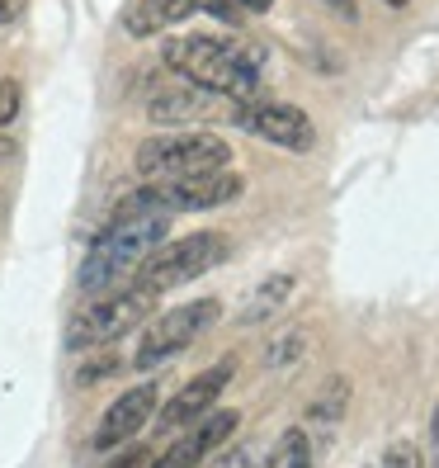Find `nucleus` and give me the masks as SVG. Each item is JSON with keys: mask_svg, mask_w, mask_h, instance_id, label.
I'll return each mask as SVG.
<instances>
[{"mask_svg": "<svg viewBox=\"0 0 439 468\" xmlns=\"http://www.w3.org/2000/svg\"><path fill=\"white\" fill-rule=\"evenodd\" d=\"M166 232H171V213H114L109 228L90 241L86 261H80L76 289L86 298L119 289L128 274L166 241Z\"/></svg>", "mask_w": 439, "mask_h": 468, "instance_id": "obj_1", "label": "nucleus"}, {"mask_svg": "<svg viewBox=\"0 0 439 468\" xmlns=\"http://www.w3.org/2000/svg\"><path fill=\"white\" fill-rule=\"evenodd\" d=\"M166 67L175 76H184L189 86H199L217 100H251L260 67L251 52H241L236 43L208 38V34H189V38H171L166 43Z\"/></svg>", "mask_w": 439, "mask_h": 468, "instance_id": "obj_2", "label": "nucleus"}, {"mask_svg": "<svg viewBox=\"0 0 439 468\" xmlns=\"http://www.w3.org/2000/svg\"><path fill=\"white\" fill-rule=\"evenodd\" d=\"M246 189V180L223 166V171H199L180 180H147L142 189H132L128 199H119L114 213H199V208H223Z\"/></svg>", "mask_w": 439, "mask_h": 468, "instance_id": "obj_3", "label": "nucleus"}, {"mask_svg": "<svg viewBox=\"0 0 439 468\" xmlns=\"http://www.w3.org/2000/svg\"><path fill=\"white\" fill-rule=\"evenodd\" d=\"M156 308V293L142 289V284H119L109 293H95L86 308H80L67 326V346L71 350H95V346H109L128 332H137Z\"/></svg>", "mask_w": 439, "mask_h": 468, "instance_id": "obj_4", "label": "nucleus"}, {"mask_svg": "<svg viewBox=\"0 0 439 468\" xmlns=\"http://www.w3.org/2000/svg\"><path fill=\"white\" fill-rule=\"evenodd\" d=\"M232 251V241L223 232H189L180 241H161L156 251L137 265L132 274L137 280L132 284H142L152 293H171V289H184V284H194L199 274H208L213 265H223Z\"/></svg>", "mask_w": 439, "mask_h": 468, "instance_id": "obj_5", "label": "nucleus"}, {"mask_svg": "<svg viewBox=\"0 0 439 468\" xmlns=\"http://www.w3.org/2000/svg\"><path fill=\"white\" fill-rule=\"evenodd\" d=\"M132 166L142 180H180V176H199V171H223V166H232V143H223L217 133L147 137L137 147Z\"/></svg>", "mask_w": 439, "mask_h": 468, "instance_id": "obj_6", "label": "nucleus"}, {"mask_svg": "<svg viewBox=\"0 0 439 468\" xmlns=\"http://www.w3.org/2000/svg\"><path fill=\"white\" fill-rule=\"evenodd\" d=\"M217 317H223V303H217V298H194V303H184V308L161 313L142 332V346H137V369L166 365L171 355H180L184 346H194L204 332H213Z\"/></svg>", "mask_w": 439, "mask_h": 468, "instance_id": "obj_7", "label": "nucleus"}, {"mask_svg": "<svg viewBox=\"0 0 439 468\" xmlns=\"http://www.w3.org/2000/svg\"><path fill=\"white\" fill-rule=\"evenodd\" d=\"M241 128L256 133L260 143H274L284 152H312L317 147V123L303 114L298 104H284V100H241Z\"/></svg>", "mask_w": 439, "mask_h": 468, "instance_id": "obj_8", "label": "nucleus"}, {"mask_svg": "<svg viewBox=\"0 0 439 468\" xmlns=\"http://www.w3.org/2000/svg\"><path fill=\"white\" fill-rule=\"evenodd\" d=\"M232 374H236V355H227V360H217V365H208L204 374H194V378H189L184 388L171 398V407L161 411V426L180 431V426H189V421H204L208 411L217 407V398H223V388L232 383Z\"/></svg>", "mask_w": 439, "mask_h": 468, "instance_id": "obj_9", "label": "nucleus"}, {"mask_svg": "<svg viewBox=\"0 0 439 468\" xmlns=\"http://www.w3.org/2000/svg\"><path fill=\"white\" fill-rule=\"evenodd\" d=\"M152 411H156V383H137V388H128V393L99 417V426H95V435H90V445H95V450L123 445V440H132L137 431L152 421Z\"/></svg>", "mask_w": 439, "mask_h": 468, "instance_id": "obj_10", "label": "nucleus"}, {"mask_svg": "<svg viewBox=\"0 0 439 468\" xmlns=\"http://www.w3.org/2000/svg\"><path fill=\"white\" fill-rule=\"evenodd\" d=\"M189 15H199V0H137L123 10V34L128 38H152L161 29H175Z\"/></svg>", "mask_w": 439, "mask_h": 468, "instance_id": "obj_11", "label": "nucleus"}, {"mask_svg": "<svg viewBox=\"0 0 439 468\" xmlns=\"http://www.w3.org/2000/svg\"><path fill=\"white\" fill-rule=\"evenodd\" d=\"M213 100H217V95H208V90H199V86L161 90V95L147 104V114H152L156 123H194V119L213 114Z\"/></svg>", "mask_w": 439, "mask_h": 468, "instance_id": "obj_12", "label": "nucleus"}, {"mask_svg": "<svg viewBox=\"0 0 439 468\" xmlns=\"http://www.w3.org/2000/svg\"><path fill=\"white\" fill-rule=\"evenodd\" d=\"M288 293H293V274H274V280H265L260 289H256V298L246 303V313H241V326H256V322H265V317H274L288 303Z\"/></svg>", "mask_w": 439, "mask_h": 468, "instance_id": "obj_13", "label": "nucleus"}, {"mask_svg": "<svg viewBox=\"0 0 439 468\" xmlns=\"http://www.w3.org/2000/svg\"><path fill=\"white\" fill-rule=\"evenodd\" d=\"M265 468H312V440H308V431H298V426L284 431L279 440H274Z\"/></svg>", "mask_w": 439, "mask_h": 468, "instance_id": "obj_14", "label": "nucleus"}, {"mask_svg": "<svg viewBox=\"0 0 439 468\" xmlns=\"http://www.w3.org/2000/svg\"><path fill=\"white\" fill-rule=\"evenodd\" d=\"M19 100H24V90H19V80H0V128H5L15 114H19Z\"/></svg>", "mask_w": 439, "mask_h": 468, "instance_id": "obj_15", "label": "nucleus"}, {"mask_svg": "<svg viewBox=\"0 0 439 468\" xmlns=\"http://www.w3.org/2000/svg\"><path fill=\"white\" fill-rule=\"evenodd\" d=\"M382 468H421V450L411 445V440H397L388 450V459H382Z\"/></svg>", "mask_w": 439, "mask_h": 468, "instance_id": "obj_16", "label": "nucleus"}, {"mask_svg": "<svg viewBox=\"0 0 439 468\" xmlns=\"http://www.w3.org/2000/svg\"><path fill=\"white\" fill-rule=\"evenodd\" d=\"M152 450H142V445H137V450H123V454H114V459H109L104 468H152Z\"/></svg>", "mask_w": 439, "mask_h": 468, "instance_id": "obj_17", "label": "nucleus"}, {"mask_svg": "<svg viewBox=\"0 0 439 468\" xmlns=\"http://www.w3.org/2000/svg\"><path fill=\"white\" fill-rule=\"evenodd\" d=\"M104 374H119V360H114V355H109V360H95V365L80 369V383H95V378H104Z\"/></svg>", "mask_w": 439, "mask_h": 468, "instance_id": "obj_18", "label": "nucleus"}, {"mask_svg": "<svg viewBox=\"0 0 439 468\" xmlns=\"http://www.w3.org/2000/svg\"><path fill=\"white\" fill-rule=\"evenodd\" d=\"M430 463L439 468V407H434V417H430Z\"/></svg>", "mask_w": 439, "mask_h": 468, "instance_id": "obj_19", "label": "nucleus"}, {"mask_svg": "<svg viewBox=\"0 0 439 468\" xmlns=\"http://www.w3.org/2000/svg\"><path fill=\"white\" fill-rule=\"evenodd\" d=\"M232 5H236L241 15H265V10L274 5V0H232Z\"/></svg>", "mask_w": 439, "mask_h": 468, "instance_id": "obj_20", "label": "nucleus"}, {"mask_svg": "<svg viewBox=\"0 0 439 468\" xmlns=\"http://www.w3.org/2000/svg\"><path fill=\"white\" fill-rule=\"evenodd\" d=\"M326 5H336L340 19H354V5H350V0H326Z\"/></svg>", "mask_w": 439, "mask_h": 468, "instance_id": "obj_21", "label": "nucleus"}, {"mask_svg": "<svg viewBox=\"0 0 439 468\" xmlns=\"http://www.w3.org/2000/svg\"><path fill=\"white\" fill-rule=\"evenodd\" d=\"M382 5H397V10H402V5H406V0H382Z\"/></svg>", "mask_w": 439, "mask_h": 468, "instance_id": "obj_22", "label": "nucleus"}, {"mask_svg": "<svg viewBox=\"0 0 439 468\" xmlns=\"http://www.w3.org/2000/svg\"><path fill=\"white\" fill-rule=\"evenodd\" d=\"M236 468H241V463H236Z\"/></svg>", "mask_w": 439, "mask_h": 468, "instance_id": "obj_23", "label": "nucleus"}]
</instances>
